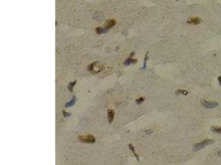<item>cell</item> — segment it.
<instances>
[{"mask_svg": "<svg viewBox=\"0 0 221 165\" xmlns=\"http://www.w3.org/2000/svg\"><path fill=\"white\" fill-rule=\"evenodd\" d=\"M128 146H129V149L131 150V151L132 152L133 154V155H134V156L136 157V159H137V161H139V155H138V154H137V153H136V150H135V149H134V146H133V145L132 144H129L128 145Z\"/></svg>", "mask_w": 221, "mask_h": 165, "instance_id": "10", "label": "cell"}, {"mask_svg": "<svg viewBox=\"0 0 221 165\" xmlns=\"http://www.w3.org/2000/svg\"><path fill=\"white\" fill-rule=\"evenodd\" d=\"M115 113L114 110H112V109H108L107 111V118L108 122L110 124H111L112 123L114 117H115Z\"/></svg>", "mask_w": 221, "mask_h": 165, "instance_id": "5", "label": "cell"}, {"mask_svg": "<svg viewBox=\"0 0 221 165\" xmlns=\"http://www.w3.org/2000/svg\"><path fill=\"white\" fill-rule=\"evenodd\" d=\"M218 82H219L220 85L221 86V76H220L219 77H218Z\"/></svg>", "mask_w": 221, "mask_h": 165, "instance_id": "18", "label": "cell"}, {"mask_svg": "<svg viewBox=\"0 0 221 165\" xmlns=\"http://www.w3.org/2000/svg\"><path fill=\"white\" fill-rule=\"evenodd\" d=\"M76 100H77V97H76L75 96H74L73 97H72L71 100L65 104V107L66 108H68V107H70L74 106V105H75V104L76 103Z\"/></svg>", "mask_w": 221, "mask_h": 165, "instance_id": "8", "label": "cell"}, {"mask_svg": "<svg viewBox=\"0 0 221 165\" xmlns=\"http://www.w3.org/2000/svg\"><path fill=\"white\" fill-rule=\"evenodd\" d=\"M132 56L131 55V56H130L129 58H128L127 59L125 60V61L124 62V64L125 66H128V65H129L132 63H135L137 62V59H134L132 58Z\"/></svg>", "mask_w": 221, "mask_h": 165, "instance_id": "9", "label": "cell"}, {"mask_svg": "<svg viewBox=\"0 0 221 165\" xmlns=\"http://www.w3.org/2000/svg\"><path fill=\"white\" fill-rule=\"evenodd\" d=\"M76 80L74 81L73 82L70 83L69 85V86H68V89H69V91H70V92H73L74 87V86H75V85L76 84Z\"/></svg>", "mask_w": 221, "mask_h": 165, "instance_id": "13", "label": "cell"}, {"mask_svg": "<svg viewBox=\"0 0 221 165\" xmlns=\"http://www.w3.org/2000/svg\"><path fill=\"white\" fill-rule=\"evenodd\" d=\"M218 155L219 156L221 157V150L220 151H219V152H218Z\"/></svg>", "mask_w": 221, "mask_h": 165, "instance_id": "19", "label": "cell"}, {"mask_svg": "<svg viewBox=\"0 0 221 165\" xmlns=\"http://www.w3.org/2000/svg\"><path fill=\"white\" fill-rule=\"evenodd\" d=\"M144 101V97H140V98H139V99L136 100V103L137 104L140 105V104H141V103H142Z\"/></svg>", "mask_w": 221, "mask_h": 165, "instance_id": "15", "label": "cell"}, {"mask_svg": "<svg viewBox=\"0 0 221 165\" xmlns=\"http://www.w3.org/2000/svg\"><path fill=\"white\" fill-rule=\"evenodd\" d=\"M89 69L92 72H99L100 71L102 70V68L98 64V62H95L94 63H92L89 67Z\"/></svg>", "mask_w": 221, "mask_h": 165, "instance_id": "4", "label": "cell"}, {"mask_svg": "<svg viewBox=\"0 0 221 165\" xmlns=\"http://www.w3.org/2000/svg\"><path fill=\"white\" fill-rule=\"evenodd\" d=\"M211 130L212 132H215L216 133L221 134V127H217L215 126H212L211 127Z\"/></svg>", "mask_w": 221, "mask_h": 165, "instance_id": "12", "label": "cell"}, {"mask_svg": "<svg viewBox=\"0 0 221 165\" xmlns=\"http://www.w3.org/2000/svg\"><path fill=\"white\" fill-rule=\"evenodd\" d=\"M147 60H148V53H146V54L145 55V58H144V66H143V67H142V69H145V68H146V61H147Z\"/></svg>", "mask_w": 221, "mask_h": 165, "instance_id": "16", "label": "cell"}, {"mask_svg": "<svg viewBox=\"0 0 221 165\" xmlns=\"http://www.w3.org/2000/svg\"><path fill=\"white\" fill-rule=\"evenodd\" d=\"M188 94V92L186 90H177L176 91V94H183L184 95H187Z\"/></svg>", "mask_w": 221, "mask_h": 165, "instance_id": "14", "label": "cell"}, {"mask_svg": "<svg viewBox=\"0 0 221 165\" xmlns=\"http://www.w3.org/2000/svg\"><path fill=\"white\" fill-rule=\"evenodd\" d=\"M62 114H63V116H64V117H69V116H70L71 115V113H69L68 112H65V111H64L63 112H62Z\"/></svg>", "mask_w": 221, "mask_h": 165, "instance_id": "17", "label": "cell"}, {"mask_svg": "<svg viewBox=\"0 0 221 165\" xmlns=\"http://www.w3.org/2000/svg\"><path fill=\"white\" fill-rule=\"evenodd\" d=\"M80 142L86 144H93L96 142V138L94 136L91 134L82 135L78 137Z\"/></svg>", "mask_w": 221, "mask_h": 165, "instance_id": "2", "label": "cell"}, {"mask_svg": "<svg viewBox=\"0 0 221 165\" xmlns=\"http://www.w3.org/2000/svg\"><path fill=\"white\" fill-rule=\"evenodd\" d=\"M108 29H107L106 27L104 28H97L96 29V31L97 32V34H104L105 32H107L108 31Z\"/></svg>", "mask_w": 221, "mask_h": 165, "instance_id": "11", "label": "cell"}, {"mask_svg": "<svg viewBox=\"0 0 221 165\" xmlns=\"http://www.w3.org/2000/svg\"><path fill=\"white\" fill-rule=\"evenodd\" d=\"M201 104L204 107L208 109H211L216 107L218 106V103L216 101H208L205 100H202Z\"/></svg>", "mask_w": 221, "mask_h": 165, "instance_id": "3", "label": "cell"}, {"mask_svg": "<svg viewBox=\"0 0 221 165\" xmlns=\"http://www.w3.org/2000/svg\"><path fill=\"white\" fill-rule=\"evenodd\" d=\"M213 142H214V140H212V139H206L201 143H197V144H195L194 146H193L192 149L194 151H197L201 150V149H203L205 147H206V146L212 144L213 143Z\"/></svg>", "mask_w": 221, "mask_h": 165, "instance_id": "1", "label": "cell"}, {"mask_svg": "<svg viewBox=\"0 0 221 165\" xmlns=\"http://www.w3.org/2000/svg\"><path fill=\"white\" fill-rule=\"evenodd\" d=\"M116 21L115 19H110L107 21L106 23V28L107 29H110L111 28L114 27L116 24Z\"/></svg>", "mask_w": 221, "mask_h": 165, "instance_id": "7", "label": "cell"}, {"mask_svg": "<svg viewBox=\"0 0 221 165\" xmlns=\"http://www.w3.org/2000/svg\"><path fill=\"white\" fill-rule=\"evenodd\" d=\"M187 23L188 24H192L194 25H197L200 24L201 23V19L198 17H192L188 19L187 21Z\"/></svg>", "mask_w": 221, "mask_h": 165, "instance_id": "6", "label": "cell"}]
</instances>
